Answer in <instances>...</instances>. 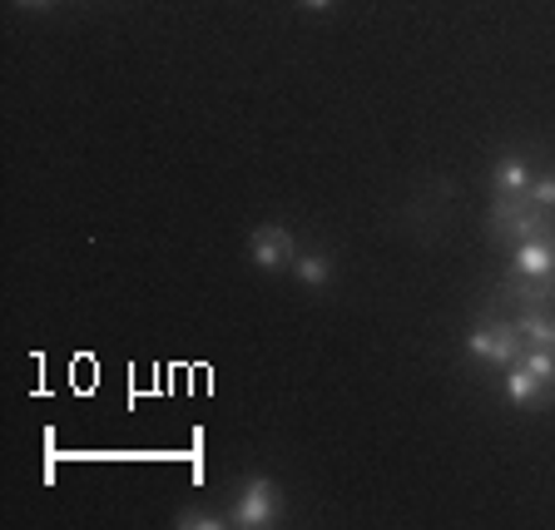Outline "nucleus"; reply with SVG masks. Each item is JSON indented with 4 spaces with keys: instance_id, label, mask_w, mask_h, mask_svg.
<instances>
[{
    "instance_id": "7ed1b4c3",
    "label": "nucleus",
    "mask_w": 555,
    "mask_h": 530,
    "mask_svg": "<svg viewBox=\"0 0 555 530\" xmlns=\"http://www.w3.org/2000/svg\"><path fill=\"white\" fill-rule=\"evenodd\" d=\"M466 358H476L481 367H511L520 358V333L516 323H486L466 337Z\"/></svg>"
},
{
    "instance_id": "9d476101",
    "label": "nucleus",
    "mask_w": 555,
    "mask_h": 530,
    "mask_svg": "<svg viewBox=\"0 0 555 530\" xmlns=\"http://www.w3.org/2000/svg\"><path fill=\"white\" fill-rule=\"evenodd\" d=\"M173 526L179 530H219V526H229V516H208V510H184V516H173Z\"/></svg>"
},
{
    "instance_id": "39448f33",
    "label": "nucleus",
    "mask_w": 555,
    "mask_h": 530,
    "mask_svg": "<svg viewBox=\"0 0 555 530\" xmlns=\"http://www.w3.org/2000/svg\"><path fill=\"white\" fill-rule=\"evenodd\" d=\"M248 254H254V263L263 268V273H278V268H293L298 238H293L283 223H263V229H254V238H248Z\"/></svg>"
},
{
    "instance_id": "f257e3e1",
    "label": "nucleus",
    "mask_w": 555,
    "mask_h": 530,
    "mask_svg": "<svg viewBox=\"0 0 555 530\" xmlns=\"http://www.w3.org/2000/svg\"><path fill=\"white\" fill-rule=\"evenodd\" d=\"M491 233L506 243H526V238H551V208L531 204V198H496L491 204Z\"/></svg>"
},
{
    "instance_id": "0eeeda50",
    "label": "nucleus",
    "mask_w": 555,
    "mask_h": 530,
    "mask_svg": "<svg viewBox=\"0 0 555 530\" xmlns=\"http://www.w3.org/2000/svg\"><path fill=\"white\" fill-rule=\"evenodd\" d=\"M516 333H520V347H545L555 352V308H520L516 312Z\"/></svg>"
},
{
    "instance_id": "ddd939ff",
    "label": "nucleus",
    "mask_w": 555,
    "mask_h": 530,
    "mask_svg": "<svg viewBox=\"0 0 555 530\" xmlns=\"http://www.w3.org/2000/svg\"><path fill=\"white\" fill-rule=\"evenodd\" d=\"M337 0H302V11H333Z\"/></svg>"
},
{
    "instance_id": "20e7f679",
    "label": "nucleus",
    "mask_w": 555,
    "mask_h": 530,
    "mask_svg": "<svg viewBox=\"0 0 555 530\" xmlns=\"http://www.w3.org/2000/svg\"><path fill=\"white\" fill-rule=\"evenodd\" d=\"M511 277L516 283H545L555 288V233L551 238H526L511 248Z\"/></svg>"
},
{
    "instance_id": "9b49d317",
    "label": "nucleus",
    "mask_w": 555,
    "mask_h": 530,
    "mask_svg": "<svg viewBox=\"0 0 555 530\" xmlns=\"http://www.w3.org/2000/svg\"><path fill=\"white\" fill-rule=\"evenodd\" d=\"M526 198H531V204H541V208H551V214H555V173H545V179H535V184H531V194H526Z\"/></svg>"
},
{
    "instance_id": "6e6552de",
    "label": "nucleus",
    "mask_w": 555,
    "mask_h": 530,
    "mask_svg": "<svg viewBox=\"0 0 555 530\" xmlns=\"http://www.w3.org/2000/svg\"><path fill=\"white\" fill-rule=\"evenodd\" d=\"M531 159H520V154H506L496 164V198H526L531 194Z\"/></svg>"
},
{
    "instance_id": "f8f14e48",
    "label": "nucleus",
    "mask_w": 555,
    "mask_h": 530,
    "mask_svg": "<svg viewBox=\"0 0 555 530\" xmlns=\"http://www.w3.org/2000/svg\"><path fill=\"white\" fill-rule=\"evenodd\" d=\"M15 5H21V11H50L55 0H15Z\"/></svg>"
},
{
    "instance_id": "1a4fd4ad",
    "label": "nucleus",
    "mask_w": 555,
    "mask_h": 530,
    "mask_svg": "<svg viewBox=\"0 0 555 530\" xmlns=\"http://www.w3.org/2000/svg\"><path fill=\"white\" fill-rule=\"evenodd\" d=\"M293 277H298L302 288L323 293L327 283H333V258H327V254H298V258H293Z\"/></svg>"
},
{
    "instance_id": "423d86ee",
    "label": "nucleus",
    "mask_w": 555,
    "mask_h": 530,
    "mask_svg": "<svg viewBox=\"0 0 555 530\" xmlns=\"http://www.w3.org/2000/svg\"><path fill=\"white\" fill-rule=\"evenodd\" d=\"M551 387H545L541 377H531V372L520 367V362H511L506 367V402L511 406H526V412H541V406H551Z\"/></svg>"
},
{
    "instance_id": "f03ea898",
    "label": "nucleus",
    "mask_w": 555,
    "mask_h": 530,
    "mask_svg": "<svg viewBox=\"0 0 555 530\" xmlns=\"http://www.w3.org/2000/svg\"><path fill=\"white\" fill-rule=\"evenodd\" d=\"M283 516V496H278V486L268 476H248L238 486V496H233V510H229V526L238 530H268L278 526Z\"/></svg>"
}]
</instances>
